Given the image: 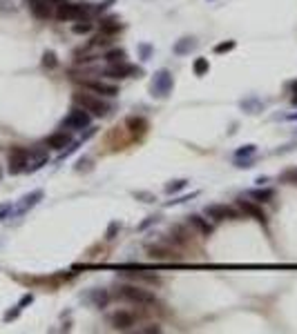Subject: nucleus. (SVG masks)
<instances>
[{
	"mask_svg": "<svg viewBox=\"0 0 297 334\" xmlns=\"http://www.w3.org/2000/svg\"><path fill=\"white\" fill-rule=\"evenodd\" d=\"M74 103L79 107H83L85 111H90L92 116H107L110 114V105L96 94H87V92H76L74 94Z\"/></svg>",
	"mask_w": 297,
	"mask_h": 334,
	"instance_id": "1",
	"label": "nucleus"
},
{
	"mask_svg": "<svg viewBox=\"0 0 297 334\" xmlns=\"http://www.w3.org/2000/svg\"><path fill=\"white\" fill-rule=\"evenodd\" d=\"M117 294L130 303H137V305H154L157 303V297L150 290L139 287V285H119Z\"/></svg>",
	"mask_w": 297,
	"mask_h": 334,
	"instance_id": "2",
	"label": "nucleus"
},
{
	"mask_svg": "<svg viewBox=\"0 0 297 334\" xmlns=\"http://www.w3.org/2000/svg\"><path fill=\"white\" fill-rule=\"evenodd\" d=\"M172 87H175L172 72H168V69H159V72L154 74L152 85H150V94H152V98L163 100V98H168V96H170Z\"/></svg>",
	"mask_w": 297,
	"mask_h": 334,
	"instance_id": "3",
	"label": "nucleus"
},
{
	"mask_svg": "<svg viewBox=\"0 0 297 334\" xmlns=\"http://www.w3.org/2000/svg\"><path fill=\"white\" fill-rule=\"evenodd\" d=\"M92 7L85 5V2H60L56 5V18L59 20H80V18L90 16Z\"/></svg>",
	"mask_w": 297,
	"mask_h": 334,
	"instance_id": "4",
	"label": "nucleus"
},
{
	"mask_svg": "<svg viewBox=\"0 0 297 334\" xmlns=\"http://www.w3.org/2000/svg\"><path fill=\"white\" fill-rule=\"evenodd\" d=\"M29 158H32V149H27V147H18V145L11 147V149H9V174L27 172Z\"/></svg>",
	"mask_w": 297,
	"mask_h": 334,
	"instance_id": "5",
	"label": "nucleus"
},
{
	"mask_svg": "<svg viewBox=\"0 0 297 334\" xmlns=\"http://www.w3.org/2000/svg\"><path fill=\"white\" fill-rule=\"evenodd\" d=\"M90 123H92V114H90V111H85L83 107H79V105H76L74 110L65 116L63 127L79 131V130H87V127H90Z\"/></svg>",
	"mask_w": 297,
	"mask_h": 334,
	"instance_id": "6",
	"label": "nucleus"
},
{
	"mask_svg": "<svg viewBox=\"0 0 297 334\" xmlns=\"http://www.w3.org/2000/svg\"><path fill=\"white\" fill-rule=\"evenodd\" d=\"M203 214L212 221H237L241 219L239 209L230 207V205H223V203H212V205H206Z\"/></svg>",
	"mask_w": 297,
	"mask_h": 334,
	"instance_id": "7",
	"label": "nucleus"
},
{
	"mask_svg": "<svg viewBox=\"0 0 297 334\" xmlns=\"http://www.w3.org/2000/svg\"><path fill=\"white\" fill-rule=\"evenodd\" d=\"M141 69L139 67H134V65H130L127 60H123V63H114V65H110V67L105 69V76L107 78H112V80H123V78H130V76H141Z\"/></svg>",
	"mask_w": 297,
	"mask_h": 334,
	"instance_id": "8",
	"label": "nucleus"
},
{
	"mask_svg": "<svg viewBox=\"0 0 297 334\" xmlns=\"http://www.w3.org/2000/svg\"><path fill=\"white\" fill-rule=\"evenodd\" d=\"M83 87L87 89V92H92V94L96 96H105V98H114V96H119V87L112 83H105V80H83Z\"/></svg>",
	"mask_w": 297,
	"mask_h": 334,
	"instance_id": "9",
	"label": "nucleus"
},
{
	"mask_svg": "<svg viewBox=\"0 0 297 334\" xmlns=\"http://www.w3.org/2000/svg\"><path fill=\"white\" fill-rule=\"evenodd\" d=\"M237 207H239V212H241V214L250 216V219H255L257 223H261V225H266V214H264V209H261L259 203H255V201H246L244 196H241V199L237 201Z\"/></svg>",
	"mask_w": 297,
	"mask_h": 334,
	"instance_id": "10",
	"label": "nucleus"
},
{
	"mask_svg": "<svg viewBox=\"0 0 297 334\" xmlns=\"http://www.w3.org/2000/svg\"><path fill=\"white\" fill-rule=\"evenodd\" d=\"M148 256L152 261H163V263H172V261H181V254L172 247L165 245H150L148 247Z\"/></svg>",
	"mask_w": 297,
	"mask_h": 334,
	"instance_id": "11",
	"label": "nucleus"
},
{
	"mask_svg": "<svg viewBox=\"0 0 297 334\" xmlns=\"http://www.w3.org/2000/svg\"><path fill=\"white\" fill-rule=\"evenodd\" d=\"M134 323H137L134 314L125 312V310H119V312H114V314L110 316V325H112L114 330H130Z\"/></svg>",
	"mask_w": 297,
	"mask_h": 334,
	"instance_id": "12",
	"label": "nucleus"
},
{
	"mask_svg": "<svg viewBox=\"0 0 297 334\" xmlns=\"http://www.w3.org/2000/svg\"><path fill=\"white\" fill-rule=\"evenodd\" d=\"M45 145L49 147V149H56V151H63L65 147L72 145V134L69 131H56V134L47 136V141H45Z\"/></svg>",
	"mask_w": 297,
	"mask_h": 334,
	"instance_id": "13",
	"label": "nucleus"
},
{
	"mask_svg": "<svg viewBox=\"0 0 297 334\" xmlns=\"http://www.w3.org/2000/svg\"><path fill=\"white\" fill-rule=\"evenodd\" d=\"M42 201V189H36V192H32V194H27L25 199L20 201V205H18L16 209H14V214L16 216H22L25 212H29L32 207H36L38 203Z\"/></svg>",
	"mask_w": 297,
	"mask_h": 334,
	"instance_id": "14",
	"label": "nucleus"
},
{
	"mask_svg": "<svg viewBox=\"0 0 297 334\" xmlns=\"http://www.w3.org/2000/svg\"><path fill=\"white\" fill-rule=\"evenodd\" d=\"M246 196H250V199L255 201V203H271V201H275V189L271 187H257V189H248L246 192Z\"/></svg>",
	"mask_w": 297,
	"mask_h": 334,
	"instance_id": "15",
	"label": "nucleus"
},
{
	"mask_svg": "<svg viewBox=\"0 0 297 334\" xmlns=\"http://www.w3.org/2000/svg\"><path fill=\"white\" fill-rule=\"evenodd\" d=\"M125 127L132 134H139V136H143L145 131L150 130V123L143 118V116H127V120H125Z\"/></svg>",
	"mask_w": 297,
	"mask_h": 334,
	"instance_id": "16",
	"label": "nucleus"
},
{
	"mask_svg": "<svg viewBox=\"0 0 297 334\" xmlns=\"http://www.w3.org/2000/svg\"><path fill=\"white\" fill-rule=\"evenodd\" d=\"M99 27H101V34H107V36H114V34H119L123 29L121 20H119L117 16H107V18H101V22H99Z\"/></svg>",
	"mask_w": 297,
	"mask_h": 334,
	"instance_id": "17",
	"label": "nucleus"
},
{
	"mask_svg": "<svg viewBox=\"0 0 297 334\" xmlns=\"http://www.w3.org/2000/svg\"><path fill=\"white\" fill-rule=\"evenodd\" d=\"M188 223L195 227L199 234H203V236H208V234H212V225L208 223V219H203L201 214H190L188 216Z\"/></svg>",
	"mask_w": 297,
	"mask_h": 334,
	"instance_id": "18",
	"label": "nucleus"
},
{
	"mask_svg": "<svg viewBox=\"0 0 297 334\" xmlns=\"http://www.w3.org/2000/svg\"><path fill=\"white\" fill-rule=\"evenodd\" d=\"M29 7H32L34 16L40 18V20H45V18L52 16V5H49L47 0H32V2H29Z\"/></svg>",
	"mask_w": 297,
	"mask_h": 334,
	"instance_id": "19",
	"label": "nucleus"
},
{
	"mask_svg": "<svg viewBox=\"0 0 297 334\" xmlns=\"http://www.w3.org/2000/svg\"><path fill=\"white\" fill-rule=\"evenodd\" d=\"M197 47V40L195 38H181V40L175 42V47H172V52L177 54V56H186V54H190L192 49Z\"/></svg>",
	"mask_w": 297,
	"mask_h": 334,
	"instance_id": "20",
	"label": "nucleus"
},
{
	"mask_svg": "<svg viewBox=\"0 0 297 334\" xmlns=\"http://www.w3.org/2000/svg\"><path fill=\"white\" fill-rule=\"evenodd\" d=\"M92 29H94V22L87 20V18H80V20H76L74 25H72V32L79 34V36L80 34H90Z\"/></svg>",
	"mask_w": 297,
	"mask_h": 334,
	"instance_id": "21",
	"label": "nucleus"
},
{
	"mask_svg": "<svg viewBox=\"0 0 297 334\" xmlns=\"http://www.w3.org/2000/svg\"><path fill=\"white\" fill-rule=\"evenodd\" d=\"M188 187V178H175V181H170V183H165V194H177L181 192V189Z\"/></svg>",
	"mask_w": 297,
	"mask_h": 334,
	"instance_id": "22",
	"label": "nucleus"
},
{
	"mask_svg": "<svg viewBox=\"0 0 297 334\" xmlns=\"http://www.w3.org/2000/svg\"><path fill=\"white\" fill-rule=\"evenodd\" d=\"M90 298L94 301L96 308H105L107 301H110V294H107V290H94V292L90 294Z\"/></svg>",
	"mask_w": 297,
	"mask_h": 334,
	"instance_id": "23",
	"label": "nucleus"
},
{
	"mask_svg": "<svg viewBox=\"0 0 297 334\" xmlns=\"http://www.w3.org/2000/svg\"><path fill=\"white\" fill-rule=\"evenodd\" d=\"M127 58V54H125V49H110V52H105V60L110 65H114V63H123Z\"/></svg>",
	"mask_w": 297,
	"mask_h": 334,
	"instance_id": "24",
	"label": "nucleus"
},
{
	"mask_svg": "<svg viewBox=\"0 0 297 334\" xmlns=\"http://www.w3.org/2000/svg\"><path fill=\"white\" fill-rule=\"evenodd\" d=\"M279 183L284 185H297V167H288L279 174Z\"/></svg>",
	"mask_w": 297,
	"mask_h": 334,
	"instance_id": "25",
	"label": "nucleus"
},
{
	"mask_svg": "<svg viewBox=\"0 0 297 334\" xmlns=\"http://www.w3.org/2000/svg\"><path fill=\"white\" fill-rule=\"evenodd\" d=\"M192 72L195 76H206L210 72V63H208V58H197L195 63H192Z\"/></svg>",
	"mask_w": 297,
	"mask_h": 334,
	"instance_id": "26",
	"label": "nucleus"
},
{
	"mask_svg": "<svg viewBox=\"0 0 297 334\" xmlns=\"http://www.w3.org/2000/svg\"><path fill=\"white\" fill-rule=\"evenodd\" d=\"M110 42H112V36H107V34H99V36L92 38L87 47L90 49H103V47H107Z\"/></svg>",
	"mask_w": 297,
	"mask_h": 334,
	"instance_id": "27",
	"label": "nucleus"
},
{
	"mask_svg": "<svg viewBox=\"0 0 297 334\" xmlns=\"http://www.w3.org/2000/svg\"><path fill=\"white\" fill-rule=\"evenodd\" d=\"M42 67H47V69H56V67H59V58H56V54H54V52H45V54H42Z\"/></svg>",
	"mask_w": 297,
	"mask_h": 334,
	"instance_id": "28",
	"label": "nucleus"
},
{
	"mask_svg": "<svg viewBox=\"0 0 297 334\" xmlns=\"http://www.w3.org/2000/svg\"><path fill=\"white\" fill-rule=\"evenodd\" d=\"M253 154H257V145H253V143H248V145H241L237 151H235V158L253 156Z\"/></svg>",
	"mask_w": 297,
	"mask_h": 334,
	"instance_id": "29",
	"label": "nucleus"
},
{
	"mask_svg": "<svg viewBox=\"0 0 297 334\" xmlns=\"http://www.w3.org/2000/svg\"><path fill=\"white\" fill-rule=\"evenodd\" d=\"M235 47H237V42H235V40L219 42V45H215V54H228V52H233Z\"/></svg>",
	"mask_w": 297,
	"mask_h": 334,
	"instance_id": "30",
	"label": "nucleus"
},
{
	"mask_svg": "<svg viewBox=\"0 0 297 334\" xmlns=\"http://www.w3.org/2000/svg\"><path fill=\"white\" fill-rule=\"evenodd\" d=\"M11 212H14V205H11V203H0V221L7 219Z\"/></svg>",
	"mask_w": 297,
	"mask_h": 334,
	"instance_id": "31",
	"label": "nucleus"
},
{
	"mask_svg": "<svg viewBox=\"0 0 297 334\" xmlns=\"http://www.w3.org/2000/svg\"><path fill=\"white\" fill-rule=\"evenodd\" d=\"M253 163H255V158H235V165H237V167H241V169H244V167H246V169H248V167H253Z\"/></svg>",
	"mask_w": 297,
	"mask_h": 334,
	"instance_id": "32",
	"label": "nucleus"
},
{
	"mask_svg": "<svg viewBox=\"0 0 297 334\" xmlns=\"http://www.w3.org/2000/svg\"><path fill=\"white\" fill-rule=\"evenodd\" d=\"M121 230V225L114 221V223H110V227H107V234H105V239H114V234Z\"/></svg>",
	"mask_w": 297,
	"mask_h": 334,
	"instance_id": "33",
	"label": "nucleus"
},
{
	"mask_svg": "<svg viewBox=\"0 0 297 334\" xmlns=\"http://www.w3.org/2000/svg\"><path fill=\"white\" fill-rule=\"evenodd\" d=\"M139 52H141V58H143V60H148L150 54H152V47L143 42V45H139Z\"/></svg>",
	"mask_w": 297,
	"mask_h": 334,
	"instance_id": "34",
	"label": "nucleus"
},
{
	"mask_svg": "<svg viewBox=\"0 0 297 334\" xmlns=\"http://www.w3.org/2000/svg\"><path fill=\"white\" fill-rule=\"evenodd\" d=\"M157 221H159V216H148V219H145L143 223L139 225V230H145V227H150V225H152V223H157Z\"/></svg>",
	"mask_w": 297,
	"mask_h": 334,
	"instance_id": "35",
	"label": "nucleus"
},
{
	"mask_svg": "<svg viewBox=\"0 0 297 334\" xmlns=\"http://www.w3.org/2000/svg\"><path fill=\"white\" fill-rule=\"evenodd\" d=\"M288 89H291V100H293V105H297V80H293L291 85H288Z\"/></svg>",
	"mask_w": 297,
	"mask_h": 334,
	"instance_id": "36",
	"label": "nucleus"
},
{
	"mask_svg": "<svg viewBox=\"0 0 297 334\" xmlns=\"http://www.w3.org/2000/svg\"><path fill=\"white\" fill-rule=\"evenodd\" d=\"M32 301H34V297H32V294H25V297H22V301L18 303V308L22 310V308H25V305H27V303H32Z\"/></svg>",
	"mask_w": 297,
	"mask_h": 334,
	"instance_id": "37",
	"label": "nucleus"
},
{
	"mask_svg": "<svg viewBox=\"0 0 297 334\" xmlns=\"http://www.w3.org/2000/svg\"><path fill=\"white\" fill-rule=\"evenodd\" d=\"M18 314H20V308H16V310H11V312H7L5 314V321H11V318H16Z\"/></svg>",
	"mask_w": 297,
	"mask_h": 334,
	"instance_id": "38",
	"label": "nucleus"
},
{
	"mask_svg": "<svg viewBox=\"0 0 297 334\" xmlns=\"http://www.w3.org/2000/svg\"><path fill=\"white\" fill-rule=\"evenodd\" d=\"M195 196H199V194H195ZM190 199H192V196H190ZM190 199H188V196H181V199H177V201H168L165 205H179V203H183V201H190Z\"/></svg>",
	"mask_w": 297,
	"mask_h": 334,
	"instance_id": "39",
	"label": "nucleus"
},
{
	"mask_svg": "<svg viewBox=\"0 0 297 334\" xmlns=\"http://www.w3.org/2000/svg\"><path fill=\"white\" fill-rule=\"evenodd\" d=\"M134 196H139V199H148V203H152L154 201V196H150V194H145V192H137Z\"/></svg>",
	"mask_w": 297,
	"mask_h": 334,
	"instance_id": "40",
	"label": "nucleus"
},
{
	"mask_svg": "<svg viewBox=\"0 0 297 334\" xmlns=\"http://www.w3.org/2000/svg\"><path fill=\"white\" fill-rule=\"evenodd\" d=\"M141 332H161V328L159 325H148V328H143Z\"/></svg>",
	"mask_w": 297,
	"mask_h": 334,
	"instance_id": "41",
	"label": "nucleus"
},
{
	"mask_svg": "<svg viewBox=\"0 0 297 334\" xmlns=\"http://www.w3.org/2000/svg\"><path fill=\"white\" fill-rule=\"evenodd\" d=\"M49 5H60V2H63V0H47Z\"/></svg>",
	"mask_w": 297,
	"mask_h": 334,
	"instance_id": "42",
	"label": "nucleus"
},
{
	"mask_svg": "<svg viewBox=\"0 0 297 334\" xmlns=\"http://www.w3.org/2000/svg\"><path fill=\"white\" fill-rule=\"evenodd\" d=\"M0 176H2V169H0Z\"/></svg>",
	"mask_w": 297,
	"mask_h": 334,
	"instance_id": "43",
	"label": "nucleus"
}]
</instances>
